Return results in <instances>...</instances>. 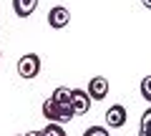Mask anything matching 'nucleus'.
Instances as JSON below:
<instances>
[{
  "label": "nucleus",
  "instance_id": "1",
  "mask_svg": "<svg viewBox=\"0 0 151 136\" xmlns=\"http://www.w3.org/2000/svg\"><path fill=\"white\" fill-rule=\"evenodd\" d=\"M43 116L50 124H65V121H70L76 116V111L70 104H58L53 98H48V101H43Z\"/></svg>",
  "mask_w": 151,
  "mask_h": 136
},
{
  "label": "nucleus",
  "instance_id": "2",
  "mask_svg": "<svg viewBox=\"0 0 151 136\" xmlns=\"http://www.w3.org/2000/svg\"><path fill=\"white\" fill-rule=\"evenodd\" d=\"M38 73H40V55L38 53H25L20 60H18V76L20 78L33 81Z\"/></svg>",
  "mask_w": 151,
  "mask_h": 136
},
{
  "label": "nucleus",
  "instance_id": "3",
  "mask_svg": "<svg viewBox=\"0 0 151 136\" xmlns=\"http://www.w3.org/2000/svg\"><path fill=\"white\" fill-rule=\"evenodd\" d=\"M68 23H70V10L65 5H53L48 10V25L53 30H63Z\"/></svg>",
  "mask_w": 151,
  "mask_h": 136
},
{
  "label": "nucleus",
  "instance_id": "4",
  "mask_svg": "<svg viewBox=\"0 0 151 136\" xmlns=\"http://www.w3.org/2000/svg\"><path fill=\"white\" fill-rule=\"evenodd\" d=\"M70 106H73L76 116H83L91 111V96L88 91H81V88H70Z\"/></svg>",
  "mask_w": 151,
  "mask_h": 136
},
{
  "label": "nucleus",
  "instance_id": "5",
  "mask_svg": "<svg viewBox=\"0 0 151 136\" xmlns=\"http://www.w3.org/2000/svg\"><path fill=\"white\" fill-rule=\"evenodd\" d=\"M108 88L111 86H108V81L103 76H93L91 81H88L86 91H88V96H91V101H103V98L108 96Z\"/></svg>",
  "mask_w": 151,
  "mask_h": 136
},
{
  "label": "nucleus",
  "instance_id": "6",
  "mask_svg": "<svg viewBox=\"0 0 151 136\" xmlns=\"http://www.w3.org/2000/svg\"><path fill=\"white\" fill-rule=\"evenodd\" d=\"M126 119H129V111H126V106H121V104H113L111 109L106 111L108 129H121V126L126 124Z\"/></svg>",
  "mask_w": 151,
  "mask_h": 136
},
{
  "label": "nucleus",
  "instance_id": "7",
  "mask_svg": "<svg viewBox=\"0 0 151 136\" xmlns=\"http://www.w3.org/2000/svg\"><path fill=\"white\" fill-rule=\"evenodd\" d=\"M38 8V0H13V10L18 18H30Z\"/></svg>",
  "mask_w": 151,
  "mask_h": 136
},
{
  "label": "nucleus",
  "instance_id": "8",
  "mask_svg": "<svg viewBox=\"0 0 151 136\" xmlns=\"http://www.w3.org/2000/svg\"><path fill=\"white\" fill-rule=\"evenodd\" d=\"M139 136H151V106L141 114V126H139Z\"/></svg>",
  "mask_w": 151,
  "mask_h": 136
},
{
  "label": "nucleus",
  "instance_id": "9",
  "mask_svg": "<svg viewBox=\"0 0 151 136\" xmlns=\"http://www.w3.org/2000/svg\"><path fill=\"white\" fill-rule=\"evenodd\" d=\"M53 101H58V104H70V88H65V86H58L53 91Z\"/></svg>",
  "mask_w": 151,
  "mask_h": 136
},
{
  "label": "nucleus",
  "instance_id": "10",
  "mask_svg": "<svg viewBox=\"0 0 151 136\" xmlns=\"http://www.w3.org/2000/svg\"><path fill=\"white\" fill-rule=\"evenodd\" d=\"M43 136H65V131H63L60 124H50L48 121V126L43 129Z\"/></svg>",
  "mask_w": 151,
  "mask_h": 136
},
{
  "label": "nucleus",
  "instance_id": "11",
  "mask_svg": "<svg viewBox=\"0 0 151 136\" xmlns=\"http://www.w3.org/2000/svg\"><path fill=\"white\" fill-rule=\"evenodd\" d=\"M141 96H144V101L151 104V76H146L144 81H141Z\"/></svg>",
  "mask_w": 151,
  "mask_h": 136
},
{
  "label": "nucleus",
  "instance_id": "12",
  "mask_svg": "<svg viewBox=\"0 0 151 136\" xmlns=\"http://www.w3.org/2000/svg\"><path fill=\"white\" fill-rule=\"evenodd\" d=\"M83 136H108V129H103V126H91V129L83 131Z\"/></svg>",
  "mask_w": 151,
  "mask_h": 136
},
{
  "label": "nucleus",
  "instance_id": "13",
  "mask_svg": "<svg viewBox=\"0 0 151 136\" xmlns=\"http://www.w3.org/2000/svg\"><path fill=\"white\" fill-rule=\"evenodd\" d=\"M141 5H144L146 10H151V0H141Z\"/></svg>",
  "mask_w": 151,
  "mask_h": 136
},
{
  "label": "nucleus",
  "instance_id": "14",
  "mask_svg": "<svg viewBox=\"0 0 151 136\" xmlns=\"http://www.w3.org/2000/svg\"><path fill=\"white\" fill-rule=\"evenodd\" d=\"M25 136H43V131H28Z\"/></svg>",
  "mask_w": 151,
  "mask_h": 136
},
{
  "label": "nucleus",
  "instance_id": "15",
  "mask_svg": "<svg viewBox=\"0 0 151 136\" xmlns=\"http://www.w3.org/2000/svg\"><path fill=\"white\" fill-rule=\"evenodd\" d=\"M18 136H25V134H18Z\"/></svg>",
  "mask_w": 151,
  "mask_h": 136
},
{
  "label": "nucleus",
  "instance_id": "16",
  "mask_svg": "<svg viewBox=\"0 0 151 136\" xmlns=\"http://www.w3.org/2000/svg\"><path fill=\"white\" fill-rule=\"evenodd\" d=\"M0 55H3V53H0Z\"/></svg>",
  "mask_w": 151,
  "mask_h": 136
}]
</instances>
